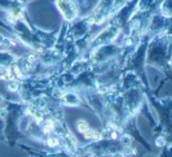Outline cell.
Wrapping results in <instances>:
<instances>
[{"label": "cell", "mask_w": 172, "mask_h": 157, "mask_svg": "<svg viewBox=\"0 0 172 157\" xmlns=\"http://www.w3.org/2000/svg\"><path fill=\"white\" fill-rule=\"evenodd\" d=\"M57 5L61 13H62V16L69 21L74 20L78 14V9H76L75 4L73 1H57Z\"/></svg>", "instance_id": "cell-1"}, {"label": "cell", "mask_w": 172, "mask_h": 157, "mask_svg": "<svg viewBox=\"0 0 172 157\" xmlns=\"http://www.w3.org/2000/svg\"><path fill=\"white\" fill-rule=\"evenodd\" d=\"M84 136H86V139H94V140L101 139V134H100L98 131H96V130H91V128L84 134Z\"/></svg>", "instance_id": "cell-2"}, {"label": "cell", "mask_w": 172, "mask_h": 157, "mask_svg": "<svg viewBox=\"0 0 172 157\" xmlns=\"http://www.w3.org/2000/svg\"><path fill=\"white\" fill-rule=\"evenodd\" d=\"M76 127H78V130L80 131L82 134H86L87 131L89 130V126H88V123H87L86 121H78V123H76Z\"/></svg>", "instance_id": "cell-3"}, {"label": "cell", "mask_w": 172, "mask_h": 157, "mask_svg": "<svg viewBox=\"0 0 172 157\" xmlns=\"http://www.w3.org/2000/svg\"><path fill=\"white\" fill-rule=\"evenodd\" d=\"M63 99H65V104H70V105H76L78 104V97L75 96V95H66L65 97H63Z\"/></svg>", "instance_id": "cell-4"}, {"label": "cell", "mask_w": 172, "mask_h": 157, "mask_svg": "<svg viewBox=\"0 0 172 157\" xmlns=\"http://www.w3.org/2000/svg\"><path fill=\"white\" fill-rule=\"evenodd\" d=\"M53 127H55V122L53 121H45L44 123H43V130H44V133H52L53 131Z\"/></svg>", "instance_id": "cell-5"}, {"label": "cell", "mask_w": 172, "mask_h": 157, "mask_svg": "<svg viewBox=\"0 0 172 157\" xmlns=\"http://www.w3.org/2000/svg\"><path fill=\"white\" fill-rule=\"evenodd\" d=\"M120 140H122V144L124 147H131V144H132V138L130 135H123Z\"/></svg>", "instance_id": "cell-6"}, {"label": "cell", "mask_w": 172, "mask_h": 157, "mask_svg": "<svg viewBox=\"0 0 172 157\" xmlns=\"http://www.w3.org/2000/svg\"><path fill=\"white\" fill-rule=\"evenodd\" d=\"M47 144H48L49 147H56V145H58V139L56 138V136L49 135V138L47 139Z\"/></svg>", "instance_id": "cell-7"}, {"label": "cell", "mask_w": 172, "mask_h": 157, "mask_svg": "<svg viewBox=\"0 0 172 157\" xmlns=\"http://www.w3.org/2000/svg\"><path fill=\"white\" fill-rule=\"evenodd\" d=\"M7 87H8L9 91H17V90H18V83H17L16 81H11V82H8Z\"/></svg>", "instance_id": "cell-8"}, {"label": "cell", "mask_w": 172, "mask_h": 157, "mask_svg": "<svg viewBox=\"0 0 172 157\" xmlns=\"http://www.w3.org/2000/svg\"><path fill=\"white\" fill-rule=\"evenodd\" d=\"M34 118H35V121H36L38 123H40V122H43V113L42 112H39V110H34Z\"/></svg>", "instance_id": "cell-9"}, {"label": "cell", "mask_w": 172, "mask_h": 157, "mask_svg": "<svg viewBox=\"0 0 172 157\" xmlns=\"http://www.w3.org/2000/svg\"><path fill=\"white\" fill-rule=\"evenodd\" d=\"M135 153H136V152H135V149H133L132 147H125L124 152H123L124 156H131V154H135Z\"/></svg>", "instance_id": "cell-10"}, {"label": "cell", "mask_w": 172, "mask_h": 157, "mask_svg": "<svg viewBox=\"0 0 172 157\" xmlns=\"http://www.w3.org/2000/svg\"><path fill=\"white\" fill-rule=\"evenodd\" d=\"M164 143H166V140H164V138H163V136H159V138L156 139V145H158V147L164 145Z\"/></svg>", "instance_id": "cell-11"}, {"label": "cell", "mask_w": 172, "mask_h": 157, "mask_svg": "<svg viewBox=\"0 0 172 157\" xmlns=\"http://www.w3.org/2000/svg\"><path fill=\"white\" fill-rule=\"evenodd\" d=\"M7 114H8V112H7V109H4V108H1V109H0V120H4V118L7 117Z\"/></svg>", "instance_id": "cell-12"}, {"label": "cell", "mask_w": 172, "mask_h": 157, "mask_svg": "<svg viewBox=\"0 0 172 157\" xmlns=\"http://www.w3.org/2000/svg\"><path fill=\"white\" fill-rule=\"evenodd\" d=\"M111 157H124V154L123 153H114Z\"/></svg>", "instance_id": "cell-13"}, {"label": "cell", "mask_w": 172, "mask_h": 157, "mask_svg": "<svg viewBox=\"0 0 172 157\" xmlns=\"http://www.w3.org/2000/svg\"><path fill=\"white\" fill-rule=\"evenodd\" d=\"M4 40H5V38H4L3 35H0V44H1V43H4Z\"/></svg>", "instance_id": "cell-14"}, {"label": "cell", "mask_w": 172, "mask_h": 157, "mask_svg": "<svg viewBox=\"0 0 172 157\" xmlns=\"http://www.w3.org/2000/svg\"><path fill=\"white\" fill-rule=\"evenodd\" d=\"M1 103H3V97L0 96V104H1Z\"/></svg>", "instance_id": "cell-15"}]
</instances>
